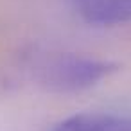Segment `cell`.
Masks as SVG:
<instances>
[{"mask_svg":"<svg viewBox=\"0 0 131 131\" xmlns=\"http://www.w3.org/2000/svg\"><path fill=\"white\" fill-rule=\"evenodd\" d=\"M118 65L86 54L56 52L32 58L29 70L34 81L52 93H77L99 84L117 72Z\"/></svg>","mask_w":131,"mask_h":131,"instance_id":"1","label":"cell"},{"mask_svg":"<svg viewBox=\"0 0 131 131\" xmlns=\"http://www.w3.org/2000/svg\"><path fill=\"white\" fill-rule=\"evenodd\" d=\"M74 6L90 25L113 27L131 22V0H74Z\"/></svg>","mask_w":131,"mask_h":131,"instance_id":"2","label":"cell"},{"mask_svg":"<svg viewBox=\"0 0 131 131\" xmlns=\"http://www.w3.org/2000/svg\"><path fill=\"white\" fill-rule=\"evenodd\" d=\"M52 131H131V113L84 111L59 120Z\"/></svg>","mask_w":131,"mask_h":131,"instance_id":"3","label":"cell"},{"mask_svg":"<svg viewBox=\"0 0 131 131\" xmlns=\"http://www.w3.org/2000/svg\"><path fill=\"white\" fill-rule=\"evenodd\" d=\"M16 86V81L11 74H7L6 70H0V99L9 95Z\"/></svg>","mask_w":131,"mask_h":131,"instance_id":"4","label":"cell"}]
</instances>
